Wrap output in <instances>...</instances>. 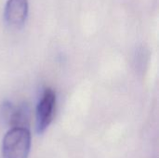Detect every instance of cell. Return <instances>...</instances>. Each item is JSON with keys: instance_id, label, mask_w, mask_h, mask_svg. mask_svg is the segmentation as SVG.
Masks as SVG:
<instances>
[{"instance_id": "cell-1", "label": "cell", "mask_w": 159, "mask_h": 158, "mask_svg": "<svg viewBox=\"0 0 159 158\" xmlns=\"http://www.w3.org/2000/svg\"><path fill=\"white\" fill-rule=\"evenodd\" d=\"M30 149L29 129L23 127H13L3 139L2 158H28Z\"/></svg>"}, {"instance_id": "cell-2", "label": "cell", "mask_w": 159, "mask_h": 158, "mask_svg": "<svg viewBox=\"0 0 159 158\" xmlns=\"http://www.w3.org/2000/svg\"><path fill=\"white\" fill-rule=\"evenodd\" d=\"M56 107V94L51 88H46L36 107V131L45 132L50 125Z\"/></svg>"}, {"instance_id": "cell-3", "label": "cell", "mask_w": 159, "mask_h": 158, "mask_svg": "<svg viewBox=\"0 0 159 158\" xmlns=\"http://www.w3.org/2000/svg\"><path fill=\"white\" fill-rule=\"evenodd\" d=\"M27 0H7L5 7V20L11 28L21 27L27 18Z\"/></svg>"}]
</instances>
